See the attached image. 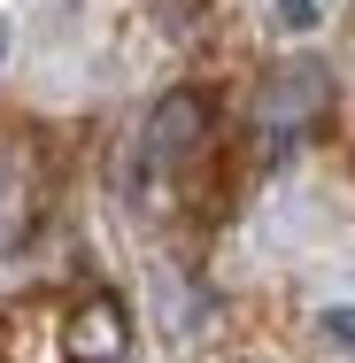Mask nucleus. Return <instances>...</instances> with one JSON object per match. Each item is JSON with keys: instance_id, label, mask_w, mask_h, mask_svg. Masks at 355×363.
<instances>
[{"instance_id": "1", "label": "nucleus", "mask_w": 355, "mask_h": 363, "mask_svg": "<svg viewBox=\"0 0 355 363\" xmlns=\"http://www.w3.org/2000/svg\"><path fill=\"white\" fill-rule=\"evenodd\" d=\"M332 101V70L317 62V55H293L278 77H271V101H263V116L278 124V132H301L317 108Z\"/></svg>"}, {"instance_id": "2", "label": "nucleus", "mask_w": 355, "mask_h": 363, "mask_svg": "<svg viewBox=\"0 0 355 363\" xmlns=\"http://www.w3.org/2000/svg\"><path fill=\"white\" fill-rule=\"evenodd\" d=\"M193 132H201V101H193V93H170V101L147 116V162H178V155L193 147Z\"/></svg>"}, {"instance_id": "3", "label": "nucleus", "mask_w": 355, "mask_h": 363, "mask_svg": "<svg viewBox=\"0 0 355 363\" xmlns=\"http://www.w3.org/2000/svg\"><path fill=\"white\" fill-rule=\"evenodd\" d=\"M317 340H325V348H332V356H355V309H348V301H340V309H325V317H317Z\"/></svg>"}, {"instance_id": "4", "label": "nucleus", "mask_w": 355, "mask_h": 363, "mask_svg": "<svg viewBox=\"0 0 355 363\" xmlns=\"http://www.w3.org/2000/svg\"><path fill=\"white\" fill-rule=\"evenodd\" d=\"M271 23L278 31H309L317 23V0H271Z\"/></svg>"}, {"instance_id": "5", "label": "nucleus", "mask_w": 355, "mask_h": 363, "mask_svg": "<svg viewBox=\"0 0 355 363\" xmlns=\"http://www.w3.org/2000/svg\"><path fill=\"white\" fill-rule=\"evenodd\" d=\"M0 62H8V23H0Z\"/></svg>"}]
</instances>
